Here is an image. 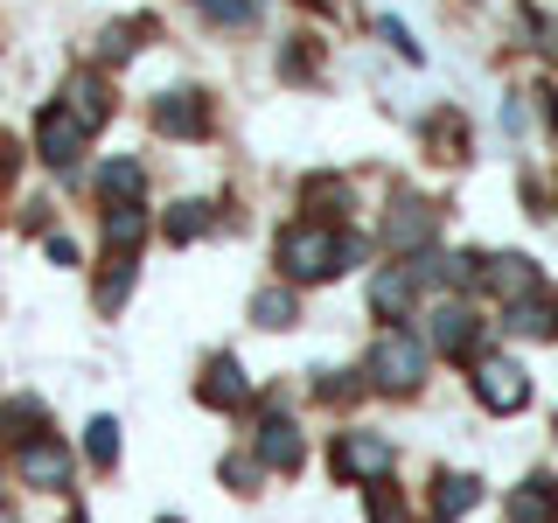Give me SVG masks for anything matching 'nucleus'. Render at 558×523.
<instances>
[{"label": "nucleus", "instance_id": "nucleus-1", "mask_svg": "<svg viewBox=\"0 0 558 523\" xmlns=\"http://www.w3.org/2000/svg\"><path fill=\"white\" fill-rule=\"evenodd\" d=\"M336 252H342V223H287L279 231V272L293 287H314V279H336Z\"/></svg>", "mask_w": 558, "mask_h": 523}, {"label": "nucleus", "instance_id": "nucleus-2", "mask_svg": "<svg viewBox=\"0 0 558 523\" xmlns=\"http://www.w3.org/2000/svg\"><path fill=\"white\" fill-rule=\"evenodd\" d=\"M426 356L433 349L412 336V328H391L377 349H371V384L377 391H398V398H412L418 384H426Z\"/></svg>", "mask_w": 558, "mask_h": 523}, {"label": "nucleus", "instance_id": "nucleus-3", "mask_svg": "<svg viewBox=\"0 0 558 523\" xmlns=\"http://www.w3.org/2000/svg\"><path fill=\"white\" fill-rule=\"evenodd\" d=\"M328 467H336V475H349V482H384L391 475V440H384V433H342L336 447H328Z\"/></svg>", "mask_w": 558, "mask_h": 523}, {"label": "nucleus", "instance_id": "nucleus-4", "mask_svg": "<svg viewBox=\"0 0 558 523\" xmlns=\"http://www.w3.org/2000/svg\"><path fill=\"white\" fill-rule=\"evenodd\" d=\"M475 342H482V321H475L468 301H440L426 314V349H440V356H475Z\"/></svg>", "mask_w": 558, "mask_h": 523}, {"label": "nucleus", "instance_id": "nucleus-5", "mask_svg": "<svg viewBox=\"0 0 558 523\" xmlns=\"http://www.w3.org/2000/svg\"><path fill=\"white\" fill-rule=\"evenodd\" d=\"M475 398L488 412H523L531 405V377H523L510 356H482L475 363Z\"/></svg>", "mask_w": 558, "mask_h": 523}, {"label": "nucleus", "instance_id": "nucleus-6", "mask_svg": "<svg viewBox=\"0 0 558 523\" xmlns=\"http://www.w3.org/2000/svg\"><path fill=\"white\" fill-rule=\"evenodd\" d=\"M84 139H92V133H84L77 119L63 112V105H49V112L35 119V147H43V161H49V168H77Z\"/></svg>", "mask_w": 558, "mask_h": 523}, {"label": "nucleus", "instance_id": "nucleus-7", "mask_svg": "<svg viewBox=\"0 0 558 523\" xmlns=\"http://www.w3.org/2000/svg\"><path fill=\"white\" fill-rule=\"evenodd\" d=\"M196 398H203L209 412H238L244 398H252V384H244L238 356H209V363H203V384H196Z\"/></svg>", "mask_w": 558, "mask_h": 523}, {"label": "nucleus", "instance_id": "nucleus-8", "mask_svg": "<svg viewBox=\"0 0 558 523\" xmlns=\"http://www.w3.org/2000/svg\"><path fill=\"white\" fill-rule=\"evenodd\" d=\"M301 426H293L287 412H266V426H258V461L272 467V475H293V467H301Z\"/></svg>", "mask_w": 558, "mask_h": 523}, {"label": "nucleus", "instance_id": "nucleus-9", "mask_svg": "<svg viewBox=\"0 0 558 523\" xmlns=\"http://www.w3.org/2000/svg\"><path fill=\"white\" fill-rule=\"evenodd\" d=\"M154 126L174 133V139H203L209 133V98L203 92H168L161 105H154Z\"/></svg>", "mask_w": 558, "mask_h": 523}, {"label": "nucleus", "instance_id": "nucleus-10", "mask_svg": "<svg viewBox=\"0 0 558 523\" xmlns=\"http://www.w3.org/2000/svg\"><path fill=\"white\" fill-rule=\"evenodd\" d=\"M63 112L77 119L84 133H98V126H105V112H112V98H105V77H98V70H77V77L63 84Z\"/></svg>", "mask_w": 558, "mask_h": 523}, {"label": "nucleus", "instance_id": "nucleus-11", "mask_svg": "<svg viewBox=\"0 0 558 523\" xmlns=\"http://www.w3.org/2000/svg\"><path fill=\"white\" fill-rule=\"evenodd\" d=\"M384 244H391V252H426L433 244V203H398L391 217H384Z\"/></svg>", "mask_w": 558, "mask_h": 523}, {"label": "nucleus", "instance_id": "nucleus-12", "mask_svg": "<svg viewBox=\"0 0 558 523\" xmlns=\"http://www.w3.org/2000/svg\"><path fill=\"white\" fill-rule=\"evenodd\" d=\"M510 523H558V482L531 475L523 488H510Z\"/></svg>", "mask_w": 558, "mask_h": 523}, {"label": "nucleus", "instance_id": "nucleus-13", "mask_svg": "<svg viewBox=\"0 0 558 523\" xmlns=\"http://www.w3.org/2000/svg\"><path fill=\"white\" fill-rule=\"evenodd\" d=\"M488 287H496L502 293V307H510V301H531V293H545V287H537V266H531V258H488Z\"/></svg>", "mask_w": 558, "mask_h": 523}, {"label": "nucleus", "instance_id": "nucleus-14", "mask_svg": "<svg viewBox=\"0 0 558 523\" xmlns=\"http://www.w3.org/2000/svg\"><path fill=\"white\" fill-rule=\"evenodd\" d=\"M63 475H70V453H63L57 440L22 447V482H28V488H63Z\"/></svg>", "mask_w": 558, "mask_h": 523}, {"label": "nucleus", "instance_id": "nucleus-15", "mask_svg": "<svg viewBox=\"0 0 558 523\" xmlns=\"http://www.w3.org/2000/svg\"><path fill=\"white\" fill-rule=\"evenodd\" d=\"M475 502H482L475 475H440V482H433V516H440V523H461Z\"/></svg>", "mask_w": 558, "mask_h": 523}, {"label": "nucleus", "instance_id": "nucleus-16", "mask_svg": "<svg viewBox=\"0 0 558 523\" xmlns=\"http://www.w3.org/2000/svg\"><path fill=\"white\" fill-rule=\"evenodd\" d=\"M0 433H8L14 447L49 440V433H43V398H8V405H0Z\"/></svg>", "mask_w": 558, "mask_h": 523}, {"label": "nucleus", "instance_id": "nucleus-17", "mask_svg": "<svg viewBox=\"0 0 558 523\" xmlns=\"http://www.w3.org/2000/svg\"><path fill=\"white\" fill-rule=\"evenodd\" d=\"M502 321H510L517 336H551V328H558V301H551V293H531V301H510V307H502Z\"/></svg>", "mask_w": 558, "mask_h": 523}, {"label": "nucleus", "instance_id": "nucleus-18", "mask_svg": "<svg viewBox=\"0 0 558 523\" xmlns=\"http://www.w3.org/2000/svg\"><path fill=\"white\" fill-rule=\"evenodd\" d=\"M147 238V209L140 203H119V209H105V244H112L119 258H133V244Z\"/></svg>", "mask_w": 558, "mask_h": 523}, {"label": "nucleus", "instance_id": "nucleus-19", "mask_svg": "<svg viewBox=\"0 0 558 523\" xmlns=\"http://www.w3.org/2000/svg\"><path fill=\"white\" fill-rule=\"evenodd\" d=\"M307 209H314V217L307 223H328V217H349V182H336V174H314V182H307Z\"/></svg>", "mask_w": 558, "mask_h": 523}, {"label": "nucleus", "instance_id": "nucleus-20", "mask_svg": "<svg viewBox=\"0 0 558 523\" xmlns=\"http://www.w3.org/2000/svg\"><path fill=\"white\" fill-rule=\"evenodd\" d=\"M98 188H105V203H140V188H147V174H140V161H105L98 168Z\"/></svg>", "mask_w": 558, "mask_h": 523}, {"label": "nucleus", "instance_id": "nucleus-21", "mask_svg": "<svg viewBox=\"0 0 558 523\" xmlns=\"http://www.w3.org/2000/svg\"><path fill=\"white\" fill-rule=\"evenodd\" d=\"M252 321H258V328H293V321H301V301H293L287 287H266V293L252 301Z\"/></svg>", "mask_w": 558, "mask_h": 523}, {"label": "nucleus", "instance_id": "nucleus-22", "mask_svg": "<svg viewBox=\"0 0 558 523\" xmlns=\"http://www.w3.org/2000/svg\"><path fill=\"white\" fill-rule=\"evenodd\" d=\"M126 293H133V258H105V272H98V287H92V301H98L105 314H112L119 301H126Z\"/></svg>", "mask_w": 558, "mask_h": 523}, {"label": "nucleus", "instance_id": "nucleus-23", "mask_svg": "<svg viewBox=\"0 0 558 523\" xmlns=\"http://www.w3.org/2000/svg\"><path fill=\"white\" fill-rule=\"evenodd\" d=\"M405 301H412V272H377V279H371V307H377V314H391V321H398V314H405Z\"/></svg>", "mask_w": 558, "mask_h": 523}, {"label": "nucleus", "instance_id": "nucleus-24", "mask_svg": "<svg viewBox=\"0 0 558 523\" xmlns=\"http://www.w3.org/2000/svg\"><path fill=\"white\" fill-rule=\"evenodd\" d=\"M140 35H147V22H112V28L98 35V57L105 63H126L133 49H140Z\"/></svg>", "mask_w": 558, "mask_h": 523}, {"label": "nucleus", "instance_id": "nucleus-25", "mask_svg": "<svg viewBox=\"0 0 558 523\" xmlns=\"http://www.w3.org/2000/svg\"><path fill=\"white\" fill-rule=\"evenodd\" d=\"M84 453H92V467H112L119 461V418H92L84 426Z\"/></svg>", "mask_w": 558, "mask_h": 523}, {"label": "nucleus", "instance_id": "nucleus-26", "mask_svg": "<svg viewBox=\"0 0 558 523\" xmlns=\"http://www.w3.org/2000/svg\"><path fill=\"white\" fill-rule=\"evenodd\" d=\"M203 231H209V203H174L168 238H174V244H189V238H203Z\"/></svg>", "mask_w": 558, "mask_h": 523}, {"label": "nucleus", "instance_id": "nucleus-27", "mask_svg": "<svg viewBox=\"0 0 558 523\" xmlns=\"http://www.w3.org/2000/svg\"><path fill=\"white\" fill-rule=\"evenodd\" d=\"M447 279H453L461 293L482 287V279H488V258H482V252H453V258H447Z\"/></svg>", "mask_w": 558, "mask_h": 523}, {"label": "nucleus", "instance_id": "nucleus-28", "mask_svg": "<svg viewBox=\"0 0 558 523\" xmlns=\"http://www.w3.org/2000/svg\"><path fill=\"white\" fill-rule=\"evenodd\" d=\"M258 475H266V461H258V453H231V461H223V482L244 488V496L258 488Z\"/></svg>", "mask_w": 558, "mask_h": 523}, {"label": "nucleus", "instance_id": "nucleus-29", "mask_svg": "<svg viewBox=\"0 0 558 523\" xmlns=\"http://www.w3.org/2000/svg\"><path fill=\"white\" fill-rule=\"evenodd\" d=\"M356 391H363V384L349 377V370H322V384H314V398H322V405H349Z\"/></svg>", "mask_w": 558, "mask_h": 523}, {"label": "nucleus", "instance_id": "nucleus-30", "mask_svg": "<svg viewBox=\"0 0 558 523\" xmlns=\"http://www.w3.org/2000/svg\"><path fill=\"white\" fill-rule=\"evenodd\" d=\"M363 510H371V523H405V502H398L384 482L371 488V496H363Z\"/></svg>", "mask_w": 558, "mask_h": 523}, {"label": "nucleus", "instance_id": "nucleus-31", "mask_svg": "<svg viewBox=\"0 0 558 523\" xmlns=\"http://www.w3.org/2000/svg\"><path fill=\"white\" fill-rule=\"evenodd\" d=\"M203 14H217V22H252V0H196Z\"/></svg>", "mask_w": 558, "mask_h": 523}, {"label": "nucleus", "instance_id": "nucleus-32", "mask_svg": "<svg viewBox=\"0 0 558 523\" xmlns=\"http://www.w3.org/2000/svg\"><path fill=\"white\" fill-rule=\"evenodd\" d=\"M377 35H384V42H398V57H412V63H418V42L405 35V22H384Z\"/></svg>", "mask_w": 558, "mask_h": 523}, {"label": "nucleus", "instance_id": "nucleus-33", "mask_svg": "<svg viewBox=\"0 0 558 523\" xmlns=\"http://www.w3.org/2000/svg\"><path fill=\"white\" fill-rule=\"evenodd\" d=\"M0 523H14V510H0Z\"/></svg>", "mask_w": 558, "mask_h": 523}, {"label": "nucleus", "instance_id": "nucleus-34", "mask_svg": "<svg viewBox=\"0 0 558 523\" xmlns=\"http://www.w3.org/2000/svg\"><path fill=\"white\" fill-rule=\"evenodd\" d=\"M168 523H182V516H168Z\"/></svg>", "mask_w": 558, "mask_h": 523}, {"label": "nucleus", "instance_id": "nucleus-35", "mask_svg": "<svg viewBox=\"0 0 558 523\" xmlns=\"http://www.w3.org/2000/svg\"><path fill=\"white\" fill-rule=\"evenodd\" d=\"M70 523H84V516H70Z\"/></svg>", "mask_w": 558, "mask_h": 523}]
</instances>
